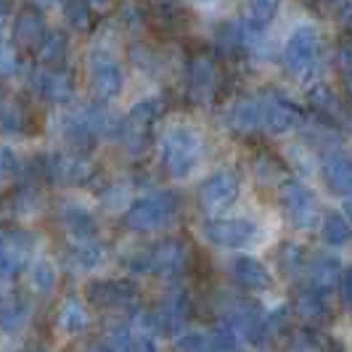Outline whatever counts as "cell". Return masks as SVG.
<instances>
[{"mask_svg": "<svg viewBox=\"0 0 352 352\" xmlns=\"http://www.w3.org/2000/svg\"><path fill=\"white\" fill-rule=\"evenodd\" d=\"M307 281H310V289L318 292V294H323V292H329L336 281H339V276H342V265L336 260L334 254H316L310 263H307Z\"/></svg>", "mask_w": 352, "mask_h": 352, "instance_id": "cell-19", "label": "cell"}, {"mask_svg": "<svg viewBox=\"0 0 352 352\" xmlns=\"http://www.w3.org/2000/svg\"><path fill=\"white\" fill-rule=\"evenodd\" d=\"M186 247L175 241V239H167L148 252V273H157L162 278H177L183 276L186 270Z\"/></svg>", "mask_w": 352, "mask_h": 352, "instance_id": "cell-10", "label": "cell"}, {"mask_svg": "<svg viewBox=\"0 0 352 352\" xmlns=\"http://www.w3.org/2000/svg\"><path fill=\"white\" fill-rule=\"evenodd\" d=\"M344 214H347V217L352 220V196L347 199V201H344Z\"/></svg>", "mask_w": 352, "mask_h": 352, "instance_id": "cell-45", "label": "cell"}, {"mask_svg": "<svg viewBox=\"0 0 352 352\" xmlns=\"http://www.w3.org/2000/svg\"><path fill=\"white\" fill-rule=\"evenodd\" d=\"M56 130L58 135L67 143H88L93 138V130L88 124V117H85V109L82 111H64L58 120H56Z\"/></svg>", "mask_w": 352, "mask_h": 352, "instance_id": "cell-23", "label": "cell"}, {"mask_svg": "<svg viewBox=\"0 0 352 352\" xmlns=\"http://www.w3.org/2000/svg\"><path fill=\"white\" fill-rule=\"evenodd\" d=\"M14 37H16L19 45H37L45 40L43 35V19L32 14V11H24L21 16L16 19V27H14Z\"/></svg>", "mask_w": 352, "mask_h": 352, "instance_id": "cell-26", "label": "cell"}, {"mask_svg": "<svg viewBox=\"0 0 352 352\" xmlns=\"http://www.w3.org/2000/svg\"><path fill=\"white\" fill-rule=\"evenodd\" d=\"M64 16L72 27H85L90 16V6L88 3H64Z\"/></svg>", "mask_w": 352, "mask_h": 352, "instance_id": "cell-39", "label": "cell"}, {"mask_svg": "<svg viewBox=\"0 0 352 352\" xmlns=\"http://www.w3.org/2000/svg\"><path fill=\"white\" fill-rule=\"evenodd\" d=\"M318 58V32L313 27H300L294 30L292 37L286 40L283 45V67L297 74V77H305L307 72L316 67Z\"/></svg>", "mask_w": 352, "mask_h": 352, "instance_id": "cell-7", "label": "cell"}, {"mask_svg": "<svg viewBox=\"0 0 352 352\" xmlns=\"http://www.w3.org/2000/svg\"><path fill=\"white\" fill-rule=\"evenodd\" d=\"M252 170H254V175L260 177V180H273V177H278V164H276L270 157H265V154L254 157Z\"/></svg>", "mask_w": 352, "mask_h": 352, "instance_id": "cell-42", "label": "cell"}, {"mask_svg": "<svg viewBox=\"0 0 352 352\" xmlns=\"http://www.w3.org/2000/svg\"><path fill=\"white\" fill-rule=\"evenodd\" d=\"M175 214V196L170 194H151L135 201L127 214H124V226L130 230H138V233H146V230H159L164 228Z\"/></svg>", "mask_w": 352, "mask_h": 352, "instance_id": "cell-3", "label": "cell"}, {"mask_svg": "<svg viewBox=\"0 0 352 352\" xmlns=\"http://www.w3.org/2000/svg\"><path fill=\"white\" fill-rule=\"evenodd\" d=\"M88 297L98 307H124L135 300V289L124 281L104 278V281H93L88 286Z\"/></svg>", "mask_w": 352, "mask_h": 352, "instance_id": "cell-17", "label": "cell"}, {"mask_svg": "<svg viewBox=\"0 0 352 352\" xmlns=\"http://www.w3.org/2000/svg\"><path fill=\"white\" fill-rule=\"evenodd\" d=\"M90 316L88 310L82 307L80 300H67L61 307H58V318H56V326L58 331H64L67 336H77L88 329Z\"/></svg>", "mask_w": 352, "mask_h": 352, "instance_id": "cell-24", "label": "cell"}, {"mask_svg": "<svg viewBox=\"0 0 352 352\" xmlns=\"http://www.w3.org/2000/svg\"><path fill=\"white\" fill-rule=\"evenodd\" d=\"M159 114V101L157 98H143L138 104L130 109V114H127V122L138 124V127H148V124L154 122V117Z\"/></svg>", "mask_w": 352, "mask_h": 352, "instance_id": "cell-34", "label": "cell"}, {"mask_svg": "<svg viewBox=\"0 0 352 352\" xmlns=\"http://www.w3.org/2000/svg\"><path fill=\"white\" fill-rule=\"evenodd\" d=\"M207 336H210L212 352H239V336H236V331H233L230 326H226V323L214 326Z\"/></svg>", "mask_w": 352, "mask_h": 352, "instance_id": "cell-33", "label": "cell"}, {"mask_svg": "<svg viewBox=\"0 0 352 352\" xmlns=\"http://www.w3.org/2000/svg\"><path fill=\"white\" fill-rule=\"evenodd\" d=\"M101 201H104L109 210H122L124 201H127V186H124V183L109 186L104 194H101Z\"/></svg>", "mask_w": 352, "mask_h": 352, "instance_id": "cell-38", "label": "cell"}, {"mask_svg": "<svg viewBox=\"0 0 352 352\" xmlns=\"http://www.w3.org/2000/svg\"><path fill=\"white\" fill-rule=\"evenodd\" d=\"M260 109H263V127L273 135L289 133L300 122V111L292 101H286L278 93H265L260 96Z\"/></svg>", "mask_w": 352, "mask_h": 352, "instance_id": "cell-9", "label": "cell"}, {"mask_svg": "<svg viewBox=\"0 0 352 352\" xmlns=\"http://www.w3.org/2000/svg\"><path fill=\"white\" fill-rule=\"evenodd\" d=\"M56 281H58L56 265L48 257H37L32 267H30V286L35 289L37 294H48V292H53Z\"/></svg>", "mask_w": 352, "mask_h": 352, "instance_id": "cell-27", "label": "cell"}, {"mask_svg": "<svg viewBox=\"0 0 352 352\" xmlns=\"http://www.w3.org/2000/svg\"><path fill=\"white\" fill-rule=\"evenodd\" d=\"M186 316H188V302L180 294H173L164 302H159L157 310L151 313V326L154 331L175 336L186 329Z\"/></svg>", "mask_w": 352, "mask_h": 352, "instance_id": "cell-13", "label": "cell"}, {"mask_svg": "<svg viewBox=\"0 0 352 352\" xmlns=\"http://www.w3.org/2000/svg\"><path fill=\"white\" fill-rule=\"evenodd\" d=\"M30 249H32L30 233H24V230H0V281H8L16 273Z\"/></svg>", "mask_w": 352, "mask_h": 352, "instance_id": "cell-11", "label": "cell"}, {"mask_svg": "<svg viewBox=\"0 0 352 352\" xmlns=\"http://www.w3.org/2000/svg\"><path fill=\"white\" fill-rule=\"evenodd\" d=\"M88 352H111V350H106V347H101V344H93Z\"/></svg>", "mask_w": 352, "mask_h": 352, "instance_id": "cell-46", "label": "cell"}, {"mask_svg": "<svg viewBox=\"0 0 352 352\" xmlns=\"http://www.w3.org/2000/svg\"><path fill=\"white\" fill-rule=\"evenodd\" d=\"M323 177L329 183V188L336 194H350L352 196V159L344 154H329L323 159Z\"/></svg>", "mask_w": 352, "mask_h": 352, "instance_id": "cell-20", "label": "cell"}, {"mask_svg": "<svg viewBox=\"0 0 352 352\" xmlns=\"http://www.w3.org/2000/svg\"><path fill=\"white\" fill-rule=\"evenodd\" d=\"M43 170L56 183H82L93 173V164L88 157H82L77 151H64V154H56L53 159H48Z\"/></svg>", "mask_w": 352, "mask_h": 352, "instance_id": "cell-12", "label": "cell"}, {"mask_svg": "<svg viewBox=\"0 0 352 352\" xmlns=\"http://www.w3.org/2000/svg\"><path fill=\"white\" fill-rule=\"evenodd\" d=\"M30 318V305L21 297H3L0 300V329L6 334H16L24 329Z\"/></svg>", "mask_w": 352, "mask_h": 352, "instance_id": "cell-25", "label": "cell"}, {"mask_svg": "<svg viewBox=\"0 0 352 352\" xmlns=\"http://www.w3.org/2000/svg\"><path fill=\"white\" fill-rule=\"evenodd\" d=\"M278 267H281L286 276H297V273L302 270V252H300V247L289 244V247L283 249L281 254H278Z\"/></svg>", "mask_w": 352, "mask_h": 352, "instance_id": "cell-36", "label": "cell"}, {"mask_svg": "<svg viewBox=\"0 0 352 352\" xmlns=\"http://www.w3.org/2000/svg\"><path fill=\"white\" fill-rule=\"evenodd\" d=\"M230 276H233V281L239 283L244 292H265V289H270V283H273L267 267H265L260 260L249 257V254L233 257V263H230Z\"/></svg>", "mask_w": 352, "mask_h": 352, "instance_id": "cell-14", "label": "cell"}, {"mask_svg": "<svg viewBox=\"0 0 352 352\" xmlns=\"http://www.w3.org/2000/svg\"><path fill=\"white\" fill-rule=\"evenodd\" d=\"M342 297H344V302L352 307V270H347V273L342 276Z\"/></svg>", "mask_w": 352, "mask_h": 352, "instance_id": "cell-43", "label": "cell"}, {"mask_svg": "<svg viewBox=\"0 0 352 352\" xmlns=\"http://www.w3.org/2000/svg\"><path fill=\"white\" fill-rule=\"evenodd\" d=\"M19 173V159L16 154L11 151V148H6V146H0V183H6V180H11V177Z\"/></svg>", "mask_w": 352, "mask_h": 352, "instance_id": "cell-41", "label": "cell"}, {"mask_svg": "<svg viewBox=\"0 0 352 352\" xmlns=\"http://www.w3.org/2000/svg\"><path fill=\"white\" fill-rule=\"evenodd\" d=\"M16 67H19V58L14 45L0 40V77H11L16 72Z\"/></svg>", "mask_w": 352, "mask_h": 352, "instance_id": "cell-40", "label": "cell"}, {"mask_svg": "<svg viewBox=\"0 0 352 352\" xmlns=\"http://www.w3.org/2000/svg\"><path fill=\"white\" fill-rule=\"evenodd\" d=\"M201 236L212 247L239 252V249L254 247L260 241V226L249 217H214L201 226Z\"/></svg>", "mask_w": 352, "mask_h": 352, "instance_id": "cell-2", "label": "cell"}, {"mask_svg": "<svg viewBox=\"0 0 352 352\" xmlns=\"http://www.w3.org/2000/svg\"><path fill=\"white\" fill-rule=\"evenodd\" d=\"M0 127L3 130H19L21 127V111L8 98H0Z\"/></svg>", "mask_w": 352, "mask_h": 352, "instance_id": "cell-37", "label": "cell"}, {"mask_svg": "<svg viewBox=\"0 0 352 352\" xmlns=\"http://www.w3.org/2000/svg\"><path fill=\"white\" fill-rule=\"evenodd\" d=\"M339 64H342V69H352V45L339 48Z\"/></svg>", "mask_w": 352, "mask_h": 352, "instance_id": "cell-44", "label": "cell"}, {"mask_svg": "<svg viewBox=\"0 0 352 352\" xmlns=\"http://www.w3.org/2000/svg\"><path fill=\"white\" fill-rule=\"evenodd\" d=\"M276 11H278L276 3H252V6H247V21L244 24H247L249 30H254V32L263 35L265 27L276 16Z\"/></svg>", "mask_w": 352, "mask_h": 352, "instance_id": "cell-31", "label": "cell"}, {"mask_svg": "<svg viewBox=\"0 0 352 352\" xmlns=\"http://www.w3.org/2000/svg\"><path fill=\"white\" fill-rule=\"evenodd\" d=\"M214 43H217V48H223V51H239V48H244V45H247L244 24H236V21L230 24V21H226L223 27H217Z\"/></svg>", "mask_w": 352, "mask_h": 352, "instance_id": "cell-30", "label": "cell"}, {"mask_svg": "<svg viewBox=\"0 0 352 352\" xmlns=\"http://www.w3.org/2000/svg\"><path fill=\"white\" fill-rule=\"evenodd\" d=\"M104 260V249L98 247L93 239H74L67 247V265L72 270H96Z\"/></svg>", "mask_w": 352, "mask_h": 352, "instance_id": "cell-21", "label": "cell"}, {"mask_svg": "<svg viewBox=\"0 0 352 352\" xmlns=\"http://www.w3.org/2000/svg\"><path fill=\"white\" fill-rule=\"evenodd\" d=\"M3 11H6V6H0V24H3Z\"/></svg>", "mask_w": 352, "mask_h": 352, "instance_id": "cell-47", "label": "cell"}, {"mask_svg": "<svg viewBox=\"0 0 352 352\" xmlns=\"http://www.w3.org/2000/svg\"><path fill=\"white\" fill-rule=\"evenodd\" d=\"M278 199H281L283 210L292 217V223L297 228H313L318 223V201L310 188H305L302 183H294V180H286L278 191Z\"/></svg>", "mask_w": 352, "mask_h": 352, "instance_id": "cell-8", "label": "cell"}, {"mask_svg": "<svg viewBox=\"0 0 352 352\" xmlns=\"http://www.w3.org/2000/svg\"><path fill=\"white\" fill-rule=\"evenodd\" d=\"M223 316H226V326H230L236 336H244L249 342H263V336L267 334V318L257 305L247 300L230 297L228 305L223 307Z\"/></svg>", "mask_w": 352, "mask_h": 352, "instance_id": "cell-6", "label": "cell"}, {"mask_svg": "<svg viewBox=\"0 0 352 352\" xmlns=\"http://www.w3.org/2000/svg\"><path fill=\"white\" fill-rule=\"evenodd\" d=\"M32 90H35L37 98H43L48 104H67L72 98V93H74L69 77L53 69L37 72L35 77H32Z\"/></svg>", "mask_w": 352, "mask_h": 352, "instance_id": "cell-16", "label": "cell"}, {"mask_svg": "<svg viewBox=\"0 0 352 352\" xmlns=\"http://www.w3.org/2000/svg\"><path fill=\"white\" fill-rule=\"evenodd\" d=\"M204 157V141L199 130L191 124H173L162 135V159L167 164V173L177 180H186L196 173Z\"/></svg>", "mask_w": 352, "mask_h": 352, "instance_id": "cell-1", "label": "cell"}, {"mask_svg": "<svg viewBox=\"0 0 352 352\" xmlns=\"http://www.w3.org/2000/svg\"><path fill=\"white\" fill-rule=\"evenodd\" d=\"M350 90H352V85H350Z\"/></svg>", "mask_w": 352, "mask_h": 352, "instance_id": "cell-48", "label": "cell"}, {"mask_svg": "<svg viewBox=\"0 0 352 352\" xmlns=\"http://www.w3.org/2000/svg\"><path fill=\"white\" fill-rule=\"evenodd\" d=\"M241 191V177L236 170H217L212 173L199 188V204L207 212H223L236 201Z\"/></svg>", "mask_w": 352, "mask_h": 352, "instance_id": "cell-5", "label": "cell"}, {"mask_svg": "<svg viewBox=\"0 0 352 352\" xmlns=\"http://www.w3.org/2000/svg\"><path fill=\"white\" fill-rule=\"evenodd\" d=\"M217 82H220V74H217V67L214 61L207 58V56H199L191 61L188 67V90L196 101H210L212 93L217 90Z\"/></svg>", "mask_w": 352, "mask_h": 352, "instance_id": "cell-15", "label": "cell"}, {"mask_svg": "<svg viewBox=\"0 0 352 352\" xmlns=\"http://www.w3.org/2000/svg\"><path fill=\"white\" fill-rule=\"evenodd\" d=\"M297 313L302 318H307V320H316L326 313V305H323V294H318V292H302L300 300H297Z\"/></svg>", "mask_w": 352, "mask_h": 352, "instance_id": "cell-35", "label": "cell"}, {"mask_svg": "<svg viewBox=\"0 0 352 352\" xmlns=\"http://www.w3.org/2000/svg\"><path fill=\"white\" fill-rule=\"evenodd\" d=\"M88 80L90 88L96 90V96L101 98H114L122 93L124 74L120 61L111 56L109 51H93L88 58Z\"/></svg>", "mask_w": 352, "mask_h": 352, "instance_id": "cell-4", "label": "cell"}, {"mask_svg": "<svg viewBox=\"0 0 352 352\" xmlns=\"http://www.w3.org/2000/svg\"><path fill=\"white\" fill-rule=\"evenodd\" d=\"M106 342L111 352H133V323H111L106 329Z\"/></svg>", "mask_w": 352, "mask_h": 352, "instance_id": "cell-32", "label": "cell"}, {"mask_svg": "<svg viewBox=\"0 0 352 352\" xmlns=\"http://www.w3.org/2000/svg\"><path fill=\"white\" fill-rule=\"evenodd\" d=\"M37 51H40V58L45 64H61L67 58V53H69V40L61 32H48Z\"/></svg>", "mask_w": 352, "mask_h": 352, "instance_id": "cell-28", "label": "cell"}, {"mask_svg": "<svg viewBox=\"0 0 352 352\" xmlns=\"http://www.w3.org/2000/svg\"><path fill=\"white\" fill-rule=\"evenodd\" d=\"M228 127H233L236 133L252 135L263 127V109H260V96H249L241 98L228 109Z\"/></svg>", "mask_w": 352, "mask_h": 352, "instance_id": "cell-18", "label": "cell"}, {"mask_svg": "<svg viewBox=\"0 0 352 352\" xmlns=\"http://www.w3.org/2000/svg\"><path fill=\"white\" fill-rule=\"evenodd\" d=\"M352 239V228L347 226V220L342 214H329L323 220V241L331 247H344Z\"/></svg>", "mask_w": 352, "mask_h": 352, "instance_id": "cell-29", "label": "cell"}, {"mask_svg": "<svg viewBox=\"0 0 352 352\" xmlns=\"http://www.w3.org/2000/svg\"><path fill=\"white\" fill-rule=\"evenodd\" d=\"M58 220H61V226L69 230L74 239H90V233L96 228L93 214L82 204H77V201H64L58 207Z\"/></svg>", "mask_w": 352, "mask_h": 352, "instance_id": "cell-22", "label": "cell"}]
</instances>
